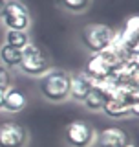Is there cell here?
Returning <instances> with one entry per match:
<instances>
[{
	"mask_svg": "<svg viewBox=\"0 0 139 147\" xmlns=\"http://www.w3.org/2000/svg\"><path fill=\"white\" fill-rule=\"evenodd\" d=\"M29 132L17 121H4L0 125V147H26Z\"/></svg>",
	"mask_w": 139,
	"mask_h": 147,
	"instance_id": "cell-6",
	"label": "cell"
},
{
	"mask_svg": "<svg viewBox=\"0 0 139 147\" xmlns=\"http://www.w3.org/2000/svg\"><path fill=\"white\" fill-rule=\"evenodd\" d=\"M26 105H27L26 94L20 88H17V86L11 85L6 90V94H4V109L2 110H6L9 114H17V112H20V110H24Z\"/></svg>",
	"mask_w": 139,
	"mask_h": 147,
	"instance_id": "cell-12",
	"label": "cell"
},
{
	"mask_svg": "<svg viewBox=\"0 0 139 147\" xmlns=\"http://www.w3.org/2000/svg\"><path fill=\"white\" fill-rule=\"evenodd\" d=\"M128 134L124 132V129L121 127H106L103 129L101 132H97V138H95V144L97 147H124L128 144Z\"/></svg>",
	"mask_w": 139,
	"mask_h": 147,
	"instance_id": "cell-8",
	"label": "cell"
},
{
	"mask_svg": "<svg viewBox=\"0 0 139 147\" xmlns=\"http://www.w3.org/2000/svg\"><path fill=\"white\" fill-rule=\"evenodd\" d=\"M9 86H11V74L0 64V90H7Z\"/></svg>",
	"mask_w": 139,
	"mask_h": 147,
	"instance_id": "cell-16",
	"label": "cell"
},
{
	"mask_svg": "<svg viewBox=\"0 0 139 147\" xmlns=\"http://www.w3.org/2000/svg\"><path fill=\"white\" fill-rule=\"evenodd\" d=\"M4 94H6V90H0V110L4 109Z\"/></svg>",
	"mask_w": 139,
	"mask_h": 147,
	"instance_id": "cell-17",
	"label": "cell"
},
{
	"mask_svg": "<svg viewBox=\"0 0 139 147\" xmlns=\"http://www.w3.org/2000/svg\"><path fill=\"white\" fill-rule=\"evenodd\" d=\"M18 68H20V72L26 74V76L40 77L42 74H46L49 68H51V64H49L48 53H46L39 44L29 42L24 50H22V57H20Z\"/></svg>",
	"mask_w": 139,
	"mask_h": 147,
	"instance_id": "cell-3",
	"label": "cell"
},
{
	"mask_svg": "<svg viewBox=\"0 0 139 147\" xmlns=\"http://www.w3.org/2000/svg\"><path fill=\"white\" fill-rule=\"evenodd\" d=\"M29 42H31V37L27 33V30H6L4 44H9L17 50H24Z\"/></svg>",
	"mask_w": 139,
	"mask_h": 147,
	"instance_id": "cell-14",
	"label": "cell"
},
{
	"mask_svg": "<svg viewBox=\"0 0 139 147\" xmlns=\"http://www.w3.org/2000/svg\"><path fill=\"white\" fill-rule=\"evenodd\" d=\"M82 72H84L94 83H101V81H106L110 77L112 68L106 64V61L101 57L99 53H92V57L86 61L84 70H82Z\"/></svg>",
	"mask_w": 139,
	"mask_h": 147,
	"instance_id": "cell-10",
	"label": "cell"
},
{
	"mask_svg": "<svg viewBox=\"0 0 139 147\" xmlns=\"http://www.w3.org/2000/svg\"><path fill=\"white\" fill-rule=\"evenodd\" d=\"M94 88V81L86 76L84 72L70 74V98L77 103H82L86 99V96L90 94V90Z\"/></svg>",
	"mask_w": 139,
	"mask_h": 147,
	"instance_id": "cell-9",
	"label": "cell"
},
{
	"mask_svg": "<svg viewBox=\"0 0 139 147\" xmlns=\"http://www.w3.org/2000/svg\"><path fill=\"white\" fill-rule=\"evenodd\" d=\"M95 138L97 131L84 119H73L64 127V140L70 147H92Z\"/></svg>",
	"mask_w": 139,
	"mask_h": 147,
	"instance_id": "cell-4",
	"label": "cell"
},
{
	"mask_svg": "<svg viewBox=\"0 0 139 147\" xmlns=\"http://www.w3.org/2000/svg\"><path fill=\"white\" fill-rule=\"evenodd\" d=\"M39 92L49 103H62L70 98V74L64 68H49L39 77Z\"/></svg>",
	"mask_w": 139,
	"mask_h": 147,
	"instance_id": "cell-1",
	"label": "cell"
},
{
	"mask_svg": "<svg viewBox=\"0 0 139 147\" xmlns=\"http://www.w3.org/2000/svg\"><path fill=\"white\" fill-rule=\"evenodd\" d=\"M124 147H137V145H136V144H134V142H128V144H126V145H124Z\"/></svg>",
	"mask_w": 139,
	"mask_h": 147,
	"instance_id": "cell-19",
	"label": "cell"
},
{
	"mask_svg": "<svg viewBox=\"0 0 139 147\" xmlns=\"http://www.w3.org/2000/svg\"><path fill=\"white\" fill-rule=\"evenodd\" d=\"M115 30L108 24H88L81 31V40L90 53H99L114 42Z\"/></svg>",
	"mask_w": 139,
	"mask_h": 147,
	"instance_id": "cell-2",
	"label": "cell"
},
{
	"mask_svg": "<svg viewBox=\"0 0 139 147\" xmlns=\"http://www.w3.org/2000/svg\"><path fill=\"white\" fill-rule=\"evenodd\" d=\"M115 90V85L112 81H101V83H94V88L90 90V94L86 96V99L82 101V105L92 110V112H99V110H103V107L106 105V101L112 98Z\"/></svg>",
	"mask_w": 139,
	"mask_h": 147,
	"instance_id": "cell-7",
	"label": "cell"
},
{
	"mask_svg": "<svg viewBox=\"0 0 139 147\" xmlns=\"http://www.w3.org/2000/svg\"><path fill=\"white\" fill-rule=\"evenodd\" d=\"M0 22L6 30H27L31 24V13L22 0H9L0 15Z\"/></svg>",
	"mask_w": 139,
	"mask_h": 147,
	"instance_id": "cell-5",
	"label": "cell"
},
{
	"mask_svg": "<svg viewBox=\"0 0 139 147\" xmlns=\"http://www.w3.org/2000/svg\"><path fill=\"white\" fill-rule=\"evenodd\" d=\"M7 2L9 0H0V15H2V11H4V7L7 6Z\"/></svg>",
	"mask_w": 139,
	"mask_h": 147,
	"instance_id": "cell-18",
	"label": "cell"
},
{
	"mask_svg": "<svg viewBox=\"0 0 139 147\" xmlns=\"http://www.w3.org/2000/svg\"><path fill=\"white\" fill-rule=\"evenodd\" d=\"M92 0H61V4L72 13H82L90 7Z\"/></svg>",
	"mask_w": 139,
	"mask_h": 147,
	"instance_id": "cell-15",
	"label": "cell"
},
{
	"mask_svg": "<svg viewBox=\"0 0 139 147\" xmlns=\"http://www.w3.org/2000/svg\"><path fill=\"white\" fill-rule=\"evenodd\" d=\"M20 57H22V50H17L9 44H2L0 46V64L7 70L18 68L20 64Z\"/></svg>",
	"mask_w": 139,
	"mask_h": 147,
	"instance_id": "cell-13",
	"label": "cell"
},
{
	"mask_svg": "<svg viewBox=\"0 0 139 147\" xmlns=\"http://www.w3.org/2000/svg\"><path fill=\"white\" fill-rule=\"evenodd\" d=\"M103 112L106 114L108 118H114V119H119V118H126V116H137L139 112V105H128L124 101L117 99V98H110L106 101V105L103 107Z\"/></svg>",
	"mask_w": 139,
	"mask_h": 147,
	"instance_id": "cell-11",
	"label": "cell"
}]
</instances>
